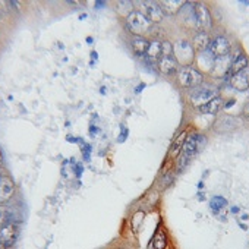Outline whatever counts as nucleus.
Listing matches in <instances>:
<instances>
[{
    "instance_id": "nucleus-1",
    "label": "nucleus",
    "mask_w": 249,
    "mask_h": 249,
    "mask_svg": "<svg viewBox=\"0 0 249 249\" xmlns=\"http://www.w3.org/2000/svg\"><path fill=\"white\" fill-rule=\"evenodd\" d=\"M151 25H153V22L147 17H144L140 11H132L126 17V27L134 36L142 37L144 34L148 33Z\"/></svg>"
},
{
    "instance_id": "nucleus-2",
    "label": "nucleus",
    "mask_w": 249,
    "mask_h": 249,
    "mask_svg": "<svg viewBox=\"0 0 249 249\" xmlns=\"http://www.w3.org/2000/svg\"><path fill=\"white\" fill-rule=\"evenodd\" d=\"M178 79H179V84L183 87V88H198L202 81H204V76L202 73L192 68V66H182L179 71H178Z\"/></svg>"
},
{
    "instance_id": "nucleus-3",
    "label": "nucleus",
    "mask_w": 249,
    "mask_h": 249,
    "mask_svg": "<svg viewBox=\"0 0 249 249\" xmlns=\"http://www.w3.org/2000/svg\"><path fill=\"white\" fill-rule=\"evenodd\" d=\"M217 94H218V89L214 85H210V84L199 85L191 92V103L195 108H199L205 106L208 101H211L213 98H215Z\"/></svg>"
},
{
    "instance_id": "nucleus-4",
    "label": "nucleus",
    "mask_w": 249,
    "mask_h": 249,
    "mask_svg": "<svg viewBox=\"0 0 249 249\" xmlns=\"http://www.w3.org/2000/svg\"><path fill=\"white\" fill-rule=\"evenodd\" d=\"M198 141H199V137L198 135H189L182 147V151L179 154V159H178V169L182 170L188 166V163L192 160V157L195 156L196 150H198Z\"/></svg>"
},
{
    "instance_id": "nucleus-5",
    "label": "nucleus",
    "mask_w": 249,
    "mask_h": 249,
    "mask_svg": "<svg viewBox=\"0 0 249 249\" xmlns=\"http://www.w3.org/2000/svg\"><path fill=\"white\" fill-rule=\"evenodd\" d=\"M192 15H194V24L196 25V28L199 31H205L208 28H211L213 21H211V15L208 8L204 3H194L192 5Z\"/></svg>"
},
{
    "instance_id": "nucleus-6",
    "label": "nucleus",
    "mask_w": 249,
    "mask_h": 249,
    "mask_svg": "<svg viewBox=\"0 0 249 249\" xmlns=\"http://www.w3.org/2000/svg\"><path fill=\"white\" fill-rule=\"evenodd\" d=\"M173 56L180 63H191L195 59V50L186 40H179L173 46Z\"/></svg>"
},
{
    "instance_id": "nucleus-7",
    "label": "nucleus",
    "mask_w": 249,
    "mask_h": 249,
    "mask_svg": "<svg viewBox=\"0 0 249 249\" xmlns=\"http://www.w3.org/2000/svg\"><path fill=\"white\" fill-rule=\"evenodd\" d=\"M140 12L147 17L153 24L160 22L164 18V12L156 2H140Z\"/></svg>"
},
{
    "instance_id": "nucleus-8",
    "label": "nucleus",
    "mask_w": 249,
    "mask_h": 249,
    "mask_svg": "<svg viewBox=\"0 0 249 249\" xmlns=\"http://www.w3.org/2000/svg\"><path fill=\"white\" fill-rule=\"evenodd\" d=\"M18 239V226L14 221H9L0 229V245L3 248H11Z\"/></svg>"
},
{
    "instance_id": "nucleus-9",
    "label": "nucleus",
    "mask_w": 249,
    "mask_h": 249,
    "mask_svg": "<svg viewBox=\"0 0 249 249\" xmlns=\"http://www.w3.org/2000/svg\"><path fill=\"white\" fill-rule=\"evenodd\" d=\"M208 52L217 59V57H224L229 56L230 53V43L226 37H215L214 40H211L210 46H208Z\"/></svg>"
},
{
    "instance_id": "nucleus-10",
    "label": "nucleus",
    "mask_w": 249,
    "mask_h": 249,
    "mask_svg": "<svg viewBox=\"0 0 249 249\" xmlns=\"http://www.w3.org/2000/svg\"><path fill=\"white\" fill-rule=\"evenodd\" d=\"M15 194V183L8 176H0V204H6Z\"/></svg>"
},
{
    "instance_id": "nucleus-11",
    "label": "nucleus",
    "mask_w": 249,
    "mask_h": 249,
    "mask_svg": "<svg viewBox=\"0 0 249 249\" xmlns=\"http://www.w3.org/2000/svg\"><path fill=\"white\" fill-rule=\"evenodd\" d=\"M159 69L164 75H172L178 72V60L175 59L173 53L163 54V57L159 60Z\"/></svg>"
},
{
    "instance_id": "nucleus-12",
    "label": "nucleus",
    "mask_w": 249,
    "mask_h": 249,
    "mask_svg": "<svg viewBox=\"0 0 249 249\" xmlns=\"http://www.w3.org/2000/svg\"><path fill=\"white\" fill-rule=\"evenodd\" d=\"M230 65H231V60L229 56H224V57H217L214 60V65L211 68V72L214 76H223L224 73H229L230 71Z\"/></svg>"
},
{
    "instance_id": "nucleus-13",
    "label": "nucleus",
    "mask_w": 249,
    "mask_h": 249,
    "mask_svg": "<svg viewBox=\"0 0 249 249\" xmlns=\"http://www.w3.org/2000/svg\"><path fill=\"white\" fill-rule=\"evenodd\" d=\"M230 85L237 91H246L249 88V78H248L246 69L239 72V73L231 75L230 76Z\"/></svg>"
},
{
    "instance_id": "nucleus-14",
    "label": "nucleus",
    "mask_w": 249,
    "mask_h": 249,
    "mask_svg": "<svg viewBox=\"0 0 249 249\" xmlns=\"http://www.w3.org/2000/svg\"><path fill=\"white\" fill-rule=\"evenodd\" d=\"M147 59L153 63L159 62L161 57H163V43L159 41V40H153L150 41V46H148V50L145 53Z\"/></svg>"
},
{
    "instance_id": "nucleus-15",
    "label": "nucleus",
    "mask_w": 249,
    "mask_h": 249,
    "mask_svg": "<svg viewBox=\"0 0 249 249\" xmlns=\"http://www.w3.org/2000/svg\"><path fill=\"white\" fill-rule=\"evenodd\" d=\"M148 46H150V41L144 37H140V36H134V38L131 41V47H132L134 53L138 56L145 54L148 50Z\"/></svg>"
},
{
    "instance_id": "nucleus-16",
    "label": "nucleus",
    "mask_w": 249,
    "mask_h": 249,
    "mask_svg": "<svg viewBox=\"0 0 249 249\" xmlns=\"http://www.w3.org/2000/svg\"><path fill=\"white\" fill-rule=\"evenodd\" d=\"M248 63H249L248 57H246L245 54L239 53V54L231 60V65H230V71H229V73L234 75V73H239V72L245 71V69L248 68Z\"/></svg>"
},
{
    "instance_id": "nucleus-17",
    "label": "nucleus",
    "mask_w": 249,
    "mask_h": 249,
    "mask_svg": "<svg viewBox=\"0 0 249 249\" xmlns=\"http://www.w3.org/2000/svg\"><path fill=\"white\" fill-rule=\"evenodd\" d=\"M210 43H211V40H210L208 34H207L205 31H199V33L195 34V37H194V46H192V47H194V50L204 52V50L208 49Z\"/></svg>"
},
{
    "instance_id": "nucleus-18",
    "label": "nucleus",
    "mask_w": 249,
    "mask_h": 249,
    "mask_svg": "<svg viewBox=\"0 0 249 249\" xmlns=\"http://www.w3.org/2000/svg\"><path fill=\"white\" fill-rule=\"evenodd\" d=\"M186 138H188V131H182L178 134V137L175 138V141L172 142V147H170V157H178L180 154Z\"/></svg>"
},
{
    "instance_id": "nucleus-19",
    "label": "nucleus",
    "mask_w": 249,
    "mask_h": 249,
    "mask_svg": "<svg viewBox=\"0 0 249 249\" xmlns=\"http://www.w3.org/2000/svg\"><path fill=\"white\" fill-rule=\"evenodd\" d=\"M221 107H223V100L217 95L215 98H213L211 101H208L205 106H202V107H199L198 110L201 111V113H208V114H215V113H218L220 110H221Z\"/></svg>"
},
{
    "instance_id": "nucleus-20",
    "label": "nucleus",
    "mask_w": 249,
    "mask_h": 249,
    "mask_svg": "<svg viewBox=\"0 0 249 249\" xmlns=\"http://www.w3.org/2000/svg\"><path fill=\"white\" fill-rule=\"evenodd\" d=\"M183 3L185 2H182V0H172V2H169V0H164V2H160V8L163 9V12L176 14L183 6Z\"/></svg>"
},
{
    "instance_id": "nucleus-21",
    "label": "nucleus",
    "mask_w": 249,
    "mask_h": 249,
    "mask_svg": "<svg viewBox=\"0 0 249 249\" xmlns=\"http://www.w3.org/2000/svg\"><path fill=\"white\" fill-rule=\"evenodd\" d=\"M167 246V237L163 230L157 231L153 237V248L154 249H166Z\"/></svg>"
},
{
    "instance_id": "nucleus-22",
    "label": "nucleus",
    "mask_w": 249,
    "mask_h": 249,
    "mask_svg": "<svg viewBox=\"0 0 249 249\" xmlns=\"http://www.w3.org/2000/svg\"><path fill=\"white\" fill-rule=\"evenodd\" d=\"M227 205V201L223 198V196H214L213 199H211V202H210V207L213 208V211L214 213H218L221 208H224Z\"/></svg>"
},
{
    "instance_id": "nucleus-23",
    "label": "nucleus",
    "mask_w": 249,
    "mask_h": 249,
    "mask_svg": "<svg viewBox=\"0 0 249 249\" xmlns=\"http://www.w3.org/2000/svg\"><path fill=\"white\" fill-rule=\"evenodd\" d=\"M11 221V211L6 207H0V229Z\"/></svg>"
},
{
    "instance_id": "nucleus-24",
    "label": "nucleus",
    "mask_w": 249,
    "mask_h": 249,
    "mask_svg": "<svg viewBox=\"0 0 249 249\" xmlns=\"http://www.w3.org/2000/svg\"><path fill=\"white\" fill-rule=\"evenodd\" d=\"M243 117L249 120V101L243 106Z\"/></svg>"
},
{
    "instance_id": "nucleus-25",
    "label": "nucleus",
    "mask_w": 249,
    "mask_h": 249,
    "mask_svg": "<svg viewBox=\"0 0 249 249\" xmlns=\"http://www.w3.org/2000/svg\"><path fill=\"white\" fill-rule=\"evenodd\" d=\"M3 164V154H2V151H0V166Z\"/></svg>"
}]
</instances>
